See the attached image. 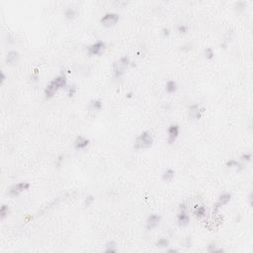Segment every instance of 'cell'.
I'll return each instance as SVG.
<instances>
[{
	"mask_svg": "<svg viewBox=\"0 0 253 253\" xmlns=\"http://www.w3.org/2000/svg\"><path fill=\"white\" fill-rule=\"evenodd\" d=\"M130 60L127 56L122 57L121 58H119V60L114 62L113 71H114V74H115V77L119 78L121 76H123L130 67Z\"/></svg>",
	"mask_w": 253,
	"mask_h": 253,
	"instance_id": "1",
	"label": "cell"
},
{
	"mask_svg": "<svg viewBox=\"0 0 253 253\" xmlns=\"http://www.w3.org/2000/svg\"><path fill=\"white\" fill-rule=\"evenodd\" d=\"M153 142V138L149 132H143L134 141V148L136 149H145L151 146Z\"/></svg>",
	"mask_w": 253,
	"mask_h": 253,
	"instance_id": "2",
	"label": "cell"
},
{
	"mask_svg": "<svg viewBox=\"0 0 253 253\" xmlns=\"http://www.w3.org/2000/svg\"><path fill=\"white\" fill-rule=\"evenodd\" d=\"M119 19H120L119 14H117V13H107V14H105L102 18H101L100 22L104 27L110 28V27L115 26V25L118 23V21H119Z\"/></svg>",
	"mask_w": 253,
	"mask_h": 253,
	"instance_id": "3",
	"label": "cell"
},
{
	"mask_svg": "<svg viewBox=\"0 0 253 253\" xmlns=\"http://www.w3.org/2000/svg\"><path fill=\"white\" fill-rule=\"evenodd\" d=\"M106 49V44L102 41L96 42L95 44H92L89 47H87V53L90 57L93 56H100L101 53L104 52V50Z\"/></svg>",
	"mask_w": 253,
	"mask_h": 253,
	"instance_id": "4",
	"label": "cell"
},
{
	"mask_svg": "<svg viewBox=\"0 0 253 253\" xmlns=\"http://www.w3.org/2000/svg\"><path fill=\"white\" fill-rule=\"evenodd\" d=\"M190 218L187 214V207L185 204L180 205L179 207V214L177 216V222L180 226H186L189 225Z\"/></svg>",
	"mask_w": 253,
	"mask_h": 253,
	"instance_id": "5",
	"label": "cell"
},
{
	"mask_svg": "<svg viewBox=\"0 0 253 253\" xmlns=\"http://www.w3.org/2000/svg\"><path fill=\"white\" fill-rule=\"evenodd\" d=\"M30 188V184L28 182H20L13 185L8 191V194L10 196H19L21 193H23L24 191H26Z\"/></svg>",
	"mask_w": 253,
	"mask_h": 253,
	"instance_id": "6",
	"label": "cell"
},
{
	"mask_svg": "<svg viewBox=\"0 0 253 253\" xmlns=\"http://www.w3.org/2000/svg\"><path fill=\"white\" fill-rule=\"evenodd\" d=\"M204 109L201 108L199 105H192L191 107L189 108V113H188V116L191 120H199L202 114L204 113Z\"/></svg>",
	"mask_w": 253,
	"mask_h": 253,
	"instance_id": "7",
	"label": "cell"
},
{
	"mask_svg": "<svg viewBox=\"0 0 253 253\" xmlns=\"http://www.w3.org/2000/svg\"><path fill=\"white\" fill-rule=\"evenodd\" d=\"M230 199H231V195H230L229 193H223V194H222V195L218 197V202L214 205V213H218V209H220L221 207L226 205L230 201Z\"/></svg>",
	"mask_w": 253,
	"mask_h": 253,
	"instance_id": "8",
	"label": "cell"
},
{
	"mask_svg": "<svg viewBox=\"0 0 253 253\" xmlns=\"http://www.w3.org/2000/svg\"><path fill=\"white\" fill-rule=\"evenodd\" d=\"M179 126L176 125V124H173L171 125L169 128H168V143L169 145H172L176 140L177 138L179 136Z\"/></svg>",
	"mask_w": 253,
	"mask_h": 253,
	"instance_id": "9",
	"label": "cell"
},
{
	"mask_svg": "<svg viewBox=\"0 0 253 253\" xmlns=\"http://www.w3.org/2000/svg\"><path fill=\"white\" fill-rule=\"evenodd\" d=\"M60 90L57 88V86L54 84V82L53 81H50L47 86H46L45 88V91H44V94H45V97H46V99H50V98H53V97L54 96V94L57 93V92Z\"/></svg>",
	"mask_w": 253,
	"mask_h": 253,
	"instance_id": "10",
	"label": "cell"
},
{
	"mask_svg": "<svg viewBox=\"0 0 253 253\" xmlns=\"http://www.w3.org/2000/svg\"><path fill=\"white\" fill-rule=\"evenodd\" d=\"M160 221H161V218L158 215H150V216L147 218V221H146V229H152L154 227H156Z\"/></svg>",
	"mask_w": 253,
	"mask_h": 253,
	"instance_id": "11",
	"label": "cell"
},
{
	"mask_svg": "<svg viewBox=\"0 0 253 253\" xmlns=\"http://www.w3.org/2000/svg\"><path fill=\"white\" fill-rule=\"evenodd\" d=\"M88 145H89V140L82 136H78L74 141V147H75V149H77V150L86 148Z\"/></svg>",
	"mask_w": 253,
	"mask_h": 253,
	"instance_id": "12",
	"label": "cell"
},
{
	"mask_svg": "<svg viewBox=\"0 0 253 253\" xmlns=\"http://www.w3.org/2000/svg\"><path fill=\"white\" fill-rule=\"evenodd\" d=\"M19 60V53L16 50H10L6 56V62L8 64H15Z\"/></svg>",
	"mask_w": 253,
	"mask_h": 253,
	"instance_id": "13",
	"label": "cell"
},
{
	"mask_svg": "<svg viewBox=\"0 0 253 253\" xmlns=\"http://www.w3.org/2000/svg\"><path fill=\"white\" fill-rule=\"evenodd\" d=\"M53 81L54 82V84L57 86L58 89H61V88H64L67 85V79L64 75H58L56 78L53 79Z\"/></svg>",
	"mask_w": 253,
	"mask_h": 253,
	"instance_id": "14",
	"label": "cell"
},
{
	"mask_svg": "<svg viewBox=\"0 0 253 253\" xmlns=\"http://www.w3.org/2000/svg\"><path fill=\"white\" fill-rule=\"evenodd\" d=\"M178 89V85H177V83L174 81V80H170V81H168L165 85V91L167 93L169 94H172L174 93V92L177 91Z\"/></svg>",
	"mask_w": 253,
	"mask_h": 253,
	"instance_id": "15",
	"label": "cell"
},
{
	"mask_svg": "<svg viewBox=\"0 0 253 253\" xmlns=\"http://www.w3.org/2000/svg\"><path fill=\"white\" fill-rule=\"evenodd\" d=\"M174 175H175L174 170H172V169H167L166 171L163 172V174H162V180L164 181V182H171L172 179L174 178Z\"/></svg>",
	"mask_w": 253,
	"mask_h": 253,
	"instance_id": "16",
	"label": "cell"
},
{
	"mask_svg": "<svg viewBox=\"0 0 253 253\" xmlns=\"http://www.w3.org/2000/svg\"><path fill=\"white\" fill-rule=\"evenodd\" d=\"M155 245L159 248H166L169 246V240L165 237H161L159 238L156 242H155Z\"/></svg>",
	"mask_w": 253,
	"mask_h": 253,
	"instance_id": "17",
	"label": "cell"
},
{
	"mask_svg": "<svg viewBox=\"0 0 253 253\" xmlns=\"http://www.w3.org/2000/svg\"><path fill=\"white\" fill-rule=\"evenodd\" d=\"M90 106L92 108V110H95V111H100L101 109H102V102H101L100 100H92L90 102Z\"/></svg>",
	"mask_w": 253,
	"mask_h": 253,
	"instance_id": "18",
	"label": "cell"
},
{
	"mask_svg": "<svg viewBox=\"0 0 253 253\" xmlns=\"http://www.w3.org/2000/svg\"><path fill=\"white\" fill-rule=\"evenodd\" d=\"M116 251H117V243L115 241H113V240L109 241L106 244V250H105V252L110 253V252H116Z\"/></svg>",
	"mask_w": 253,
	"mask_h": 253,
	"instance_id": "19",
	"label": "cell"
},
{
	"mask_svg": "<svg viewBox=\"0 0 253 253\" xmlns=\"http://www.w3.org/2000/svg\"><path fill=\"white\" fill-rule=\"evenodd\" d=\"M226 166L229 168H239V169H241L242 168V165L240 164L239 162H237L235 159H229V161L226 162Z\"/></svg>",
	"mask_w": 253,
	"mask_h": 253,
	"instance_id": "20",
	"label": "cell"
},
{
	"mask_svg": "<svg viewBox=\"0 0 253 253\" xmlns=\"http://www.w3.org/2000/svg\"><path fill=\"white\" fill-rule=\"evenodd\" d=\"M64 16L66 19H73L76 16V11H75L73 8H67L64 12Z\"/></svg>",
	"mask_w": 253,
	"mask_h": 253,
	"instance_id": "21",
	"label": "cell"
},
{
	"mask_svg": "<svg viewBox=\"0 0 253 253\" xmlns=\"http://www.w3.org/2000/svg\"><path fill=\"white\" fill-rule=\"evenodd\" d=\"M206 213H207V211H206V208L204 206H201L199 207V208H197L196 211H195V216L197 218H203L206 216Z\"/></svg>",
	"mask_w": 253,
	"mask_h": 253,
	"instance_id": "22",
	"label": "cell"
},
{
	"mask_svg": "<svg viewBox=\"0 0 253 253\" xmlns=\"http://www.w3.org/2000/svg\"><path fill=\"white\" fill-rule=\"evenodd\" d=\"M9 214V207L7 205H2L1 209H0V216H1V218H4L6 216H8Z\"/></svg>",
	"mask_w": 253,
	"mask_h": 253,
	"instance_id": "23",
	"label": "cell"
},
{
	"mask_svg": "<svg viewBox=\"0 0 253 253\" xmlns=\"http://www.w3.org/2000/svg\"><path fill=\"white\" fill-rule=\"evenodd\" d=\"M208 251L209 252H221V251H223V250L222 249H218L217 245H216V242H211L208 245Z\"/></svg>",
	"mask_w": 253,
	"mask_h": 253,
	"instance_id": "24",
	"label": "cell"
},
{
	"mask_svg": "<svg viewBox=\"0 0 253 253\" xmlns=\"http://www.w3.org/2000/svg\"><path fill=\"white\" fill-rule=\"evenodd\" d=\"M204 53H205V57L208 58V60H212V58L214 57V56H215L214 50H213V49H211V48H207L205 50Z\"/></svg>",
	"mask_w": 253,
	"mask_h": 253,
	"instance_id": "25",
	"label": "cell"
},
{
	"mask_svg": "<svg viewBox=\"0 0 253 253\" xmlns=\"http://www.w3.org/2000/svg\"><path fill=\"white\" fill-rule=\"evenodd\" d=\"M75 92H76V86L73 84V85H70L67 89V95H68V97H72L74 96Z\"/></svg>",
	"mask_w": 253,
	"mask_h": 253,
	"instance_id": "26",
	"label": "cell"
},
{
	"mask_svg": "<svg viewBox=\"0 0 253 253\" xmlns=\"http://www.w3.org/2000/svg\"><path fill=\"white\" fill-rule=\"evenodd\" d=\"M252 158V155L251 153H243L241 156H240V159H241V161H245V162H248V161H250Z\"/></svg>",
	"mask_w": 253,
	"mask_h": 253,
	"instance_id": "27",
	"label": "cell"
},
{
	"mask_svg": "<svg viewBox=\"0 0 253 253\" xmlns=\"http://www.w3.org/2000/svg\"><path fill=\"white\" fill-rule=\"evenodd\" d=\"M245 7H246V4H245V2L239 1V2H237V3H235V9H237V11L243 10Z\"/></svg>",
	"mask_w": 253,
	"mask_h": 253,
	"instance_id": "28",
	"label": "cell"
},
{
	"mask_svg": "<svg viewBox=\"0 0 253 253\" xmlns=\"http://www.w3.org/2000/svg\"><path fill=\"white\" fill-rule=\"evenodd\" d=\"M177 31H178L180 34H185L188 32V27L185 26V25H179V26L177 27Z\"/></svg>",
	"mask_w": 253,
	"mask_h": 253,
	"instance_id": "29",
	"label": "cell"
},
{
	"mask_svg": "<svg viewBox=\"0 0 253 253\" xmlns=\"http://www.w3.org/2000/svg\"><path fill=\"white\" fill-rule=\"evenodd\" d=\"M93 201H94V197H93V196H88V197H86V199H85V206H86V207L90 206L92 203H93Z\"/></svg>",
	"mask_w": 253,
	"mask_h": 253,
	"instance_id": "30",
	"label": "cell"
},
{
	"mask_svg": "<svg viewBox=\"0 0 253 253\" xmlns=\"http://www.w3.org/2000/svg\"><path fill=\"white\" fill-rule=\"evenodd\" d=\"M162 33H163V36L164 37H168L170 35V30L169 29H167V28H164L163 30H162Z\"/></svg>",
	"mask_w": 253,
	"mask_h": 253,
	"instance_id": "31",
	"label": "cell"
},
{
	"mask_svg": "<svg viewBox=\"0 0 253 253\" xmlns=\"http://www.w3.org/2000/svg\"><path fill=\"white\" fill-rule=\"evenodd\" d=\"M5 78H6L5 74H4L3 71H1V83H3L4 81H5Z\"/></svg>",
	"mask_w": 253,
	"mask_h": 253,
	"instance_id": "32",
	"label": "cell"
},
{
	"mask_svg": "<svg viewBox=\"0 0 253 253\" xmlns=\"http://www.w3.org/2000/svg\"><path fill=\"white\" fill-rule=\"evenodd\" d=\"M168 252H177V250L176 249H169L168 250Z\"/></svg>",
	"mask_w": 253,
	"mask_h": 253,
	"instance_id": "33",
	"label": "cell"
}]
</instances>
